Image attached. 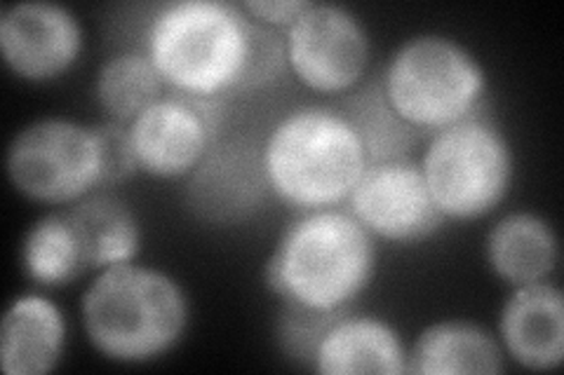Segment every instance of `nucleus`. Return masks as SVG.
<instances>
[{
  "label": "nucleus",
  "mask_w": 564,
  "mask_h": 375,
  "mask_svg": "<svg viewBox=\"0 0 564 375\" xmlns=\"http://www.w3.org/2000/svg\"><path fill=\"white\" fill-rule=\"evenodd\" d=\"M141 49L167 92L205 101L254 92L288 70L278 31L224 0H172L155 8Z\"/></svg>",
  "instance_id": "nucleus-1"
},
{
  "label": "nucleus",
  "mask_w": 564,
  "mask_h": 375,
  "mask_svg": "<svg viewBox=\"0 0 564 375\" xmlns=\"http://www.w3.org/2000/svg\"><path fill=\"white\" fill-rule=\"evenodd\" d=\"M377 273V240L346 209L304 211L282 232L263 267L267 287L290 315L346 312Z\"/></svg>",
  "instance_id": "nucleus-2"
},
{
  "label": "nucleus",
  "mask_w": 564,
  "mask_h": 375,
  "mask_svg": "<svg viewBox=\"0 0 564 375\" xmlns=\"http://www.w3.org/2000/svg\"><path fill=\"white\" fill-rule=\"evenodd\" d=\"M261 163L273 198L304 213L346 205L375 159L348 109L306 103L269 130Z\"/></svg>",
  "instance_id": "nucleus-3"
},
{
  "label": "nucleus",
  "mask_w": 564,
  "mask_h": 375,
  "mask_svg": "<svg viewBox=\"0 0 564 375\" xmlns=\"http://www.w3.org/2000/svg\"><path fill=\"white\" fill-rule=\"evenodd\" d=\"M188 321L191 302L182 284L137 261L97 273L80 298L87 343L113 364L163 360L184 341Z\"/></svg>",
  "instance_id": "nucleus-4"
},
{
  "label": "nucleus",
  "mask_w": 564,
  "mask_h": 375,
  "mask_svg": "<svg viewBox=\"0 0 564 375\" xmlns=\"http://www.w3.org/2000/svg\"><path fill=\"white\" fill-rule=\"evenodd\" d=\"M487 70L445 33H416L388 57L377 82L386 109L408 132L435 134L482 111Z\"/></svg>",
  "instance_id": "nucleus-5"
},
{
  "label": "nucleus",
  "mask_w": 564,
  "mask_h": 375,
  "mask_svg": "<svg viewBox=\"0 0 564 375\" xmlns=\"http://www.w3.org/2000/svg\"><path fill=\"white\" fill-rule=\"evenodd\" d=\"M419 167L445 221H478L508 198L516 157L499 124L478 113L431 134Z\"/></svg>",
  "instance_id": "nucleus-6"
},
{
  "label": "nucleus",
  "mask_w": 564,
  "mask_h": 375,
  "mask_svg": "<svg viewBox=\"0 0 564 375\" xmlns=\"http://www.w3.org/2000/svg\"><path fill=\"white\" fill-rule=\"evenodd\" d=\"M10 186L29 202L70 207L109 190L101 124L70 118H39L17 132L6 153Z\"/></svg>",
  "instance_id": "nucleus-7"
},
{
  "label": "nucleus",
  "mask_w": 564,
  "mask_h": 375,
  "mask_svg": "<svg viewBox=\"0 0 564 375\" xmlns=\"http://www.w3.org/2000/svg\"><path fill=\"white\" fill-rule=\"evenodd\" d=\"M282 47L296 82L323 97L352 92L372 64V38L365 22L337 3H311L282 31Z\"/></svg>",
  "instance_id": "nucleus-8"
},
{
  "label": "nucleus",
  "mask_w": 564,
  "mask_h": 375,
  "mask_svg": "<svg viewBox=\"0 0 564 375\" xmlns=\"http://www.w3.org/2000/svg\"><path fill=\"white\" fill-rule=\"evenodd\" d=\"M221 124L224 101L167 92L128 124L137 169L158 181H186L221 139Z\"/></svg>",
  "instance_id": "nucleus-9"
},
{
  "label": "nucleus",
  "mask_w": 564,
  "mask_h": 375,
  "mask_svg": "<svg viewBox=\"0 0 564 375\" xmlns=\"http://www.w3.org/2000/svg\"><path fill=\"white\" fill-rule=\"evenodd\" d=\"M348 213L375 240L419 244L445 228L416 159L386 157L369 165L348 198Z\"/></svg>",
  "instance_id": "nucleus-10"
},
{
  "label": "nucleus",
  "mask_w": 564,
  "mask_h": 375,
  "mask_svg": "<svg viewBox=\"0 0 564 375\" xmlns=\"http://www.w3.org/2000/svg\"><path fill=\"white\" fill-rule=\"evenodd\" d=\"M85 31L78 16L47 0H26L0 12V57L14 78L55 82L83 55Z\"/></svg>",
  "instance_id": "nucleus-11"
},
{
  "label": "nucleus",
  "mask_w": 564,
  "mask_h": 375,
  "mask_svg": "<svg viewBox=\"0 0 564 375\" xmlns=\"http://www.w3.org/2000/svg\"><path fill=\"white\" fill-rule=\"evenodd\" d=\"M271 198L261 144L252 139H219L184 181V205L207 225H240Z\"/></svg>",
  "instance_id": "nucleus-12"
},
{
  "label": "nucleus",
  "mask_w": 564,
  "mask_h": 375,
  "mask_svg": "<svg viewBox=\"0 0 564 375\" xmlns=\"http://www.w3.org/2000/svg\"><path fill=\"white\" fill-rule=\"evenodd\" d=\"M306 362L327 375H402L408 373V350L391 321L341 312L317 329Z\"/></svg>",
  "instance_id": "nucleus-13"
},
{
  "label": "nucleus",
  "mask_w": 564,
  "mask_h": 375,
  "mask_svg": "<svg viewBox=\"0 0 564 375\" xmlns=\"http://www.w3.org/2000/svg\"><path fill=\"white\" fill-rule=\"evenodd\" d=\"M499 345L527 371H555L564 362V296L545 282L513 287L499 312Z\"/></svg>",
  "instance_id": "nucleus-14"
},
{
  "label": "nucleus",
  "mask_w": 564,
  "mask_h": 375,
  "mask_svg": "<svg viewBox=\"0 0 564 375\" xmlns=\"http://www.w3.org/2000/svg\"><path fill=\"white\" fill-rule=\"evenodd\" d=\"M66 335L55 300L39 291L20 294L0 319V368L6 375H47L64 360Z\"/></svg>",
  "instance_id": "nucleus-15"
},
{
  "label": "nucleus",
  "mask_w": 564,
  "mask_h": 375,
  "mask_svg": "<svg viewBox=\"0 0 564 375\" xmlns=\"http://www.w3.org/2000/svg\"><path fill=\"white\" fill-rule=\"evenodd\" d=\"M489 271L510 289L551 279L560 261L553 225L541 213L513 211L491 225L485 240Z\"/></svg>",
  "instance_id": "nucleus-16"
},
{
  "label": "nucleus",
  "mask_w": 564,
  "mask_h": 375,
  "mask_svg": "<svg viewBox=\"0 0 564 375\" xmlns=\"http://www.w3.org/2000/svg\"><path fill=\"white\" fill-rule=\"evenodd\" d=\"M506 354L480 324L464 319H445L426 327L408 350V373L414 375H466L506 371Z\"/></svg>",
  "instance_id": "nucleus-17"
},
{
  "label": "nucleus",
  "mask_w": 564,
  "mask_h": 375,
  "mask_svg": "<svg viewBox=\"0 0 564 375\" xmlns=\"http://www.w3.org/2000/svg\"><path fill=\"white\" fill-rule=\"evenodd\" d=\"M66 211L78 230L90 271L101 273L106 267L137 261L144 232L137 211L118 195L99 190L66 207Z\"/></svg>",
  "instance_id": "nucleus-18"
},
{
  "label": "nucleus",
  "mask_w": 564,
  "mask_h": 375,
  "mask_svg": "<svg viewBox=\"0 0 564 375\" xmlns=\"http://www.w3.org/2000/svg\"><path fill=\"white\" fill-rule=\"evenodd\" d=\"M20 265L29 282L41 289H64L90 273L78 230L68 211L43 213L24 232Z\"/></svg>",
  "instance_id": "nucleus-19"
},
{
  "label": "nucleus",
  "mask_w": 564,
  "mask_h": 375,
  "mask_svg": "<svg viewBox=\"0 0 564 375\" xmlns=\"http://www.w3.org/2000/svg\"><path fill=\"white\" fill-rule=\"evenodd\" d=\"M167 95V87L144 49H120L106 57L95 78V99L109 122L128 124L151 103Z\"/></svg>",
  "instance_id": "nucleus-20"
},
{
  "label": "nucleus",
  "mask_w": 564,
  "mask_h": 375,
  "mask_svg": "<svg viewBox=\"0 0 564 375\" xmlns=\"http://www.w3.org/2000/svg\"><path fill=\"white\" fill-rule=\"evenodd\" d=\"M308 5L311 0H245L240 3L257 24L273 31H285Z\"/></svg>",
  "instance_id": "nucleus-21"
}]
</instances>
